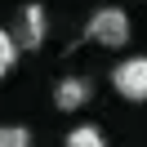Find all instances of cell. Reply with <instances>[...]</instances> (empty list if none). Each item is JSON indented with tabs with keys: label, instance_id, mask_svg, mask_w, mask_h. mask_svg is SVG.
I'll list each match as a JSON object with an SVG mask.
<instances>
[{
	"label": "cell",
	"instance_id": "1",
	"mask_svg": "<svg viewBox=\"0 0 147 147\" xmlns=\"http://www.w3.org/2000/svg\"><path fill=\"white\" fill-rule=\"evenodd\" d=\"M85 36L94 40V45H102V49H120L129 40V13L125 9H94L89 13V22H85Z\"/></svg>",
	"mask_w": 147,
	"mask_h": 147
},
{
	"label": "cell",
	"instance_id": "2",
	"mask_svg": "<svg viewBox=\"0 0 147 147\" xmlns=\"http://www.w3.org/2000/svg\"><path fill=\"white\" fill-rule=\"evenodd\" d=\"M111 89L125 102H147V54L120 58V63L111 67Z\"/></svg>",
	"mask_w": 147,
	"mask_h": 147
},
{
	"label": "cell",
	"instance_id": "3",
	"mask_svg": "<svg viewBox=\"0 0 147 147\" xmlns=\"http://www.w3.org/2000/svg\"><path fill=\"white\" fill-rule=\"evenodd\" d=\"M45 31H49V18H45V5H22L18 9V27H13V45L18 49H40L45 45Z\"/></svg>",
	"mask_w": 147,
	"mask_h": 147
},
{
	"label": "cell",
	"instance_id": "4",
	"mask_svg": "<svg viewBox=\"0 0 147 147\" xmlns=\"http://www.w3.org/2000/svg\"><path fill=\"white\" fill-rule=\"evenodd\" d=\"M89 98H94V85L85 80V76H63V80L54 85V102L63 111H80Z\"/></svg>",
	"mask_w": 147,
	"mask_h": 147
},
{
	"label": "cell",
	"instance_id": "5",
	"mask_svg": "<svg viewBox=\"0 0 147 147\" xmlns=\"http://www.w3.org/2000/svg\"><path fill=\"white\" fill-rule=\"evenodd\" d=\"M63 147H107V134L98 125H76L71 134L63 138Z\"/></svg>",
	"mask_w": 147,
	"mask_h": 147
},
{
	"label": "cell",
	"instance_id": "6",
	"mask_svg": "<svg viewBox=\"0 0 147 147\" xmlns=\"http://www.w3.org/2000/svg\"><path fill=\"white\" fill-rule=\"evenodd\" d=\"M0 147H31L27 125H0Z\"/></svg>",
	"mask_w": 147,
	"mask_h": 147
},
{
	"label": "cell",
	"instance_id": "7",
	"mask_svg": "<svg viewBox=\"0 0 147 147\" xmlns=\"http://www.w3.org/2000/svg\"><path fill=\"white\" fill-rule=\"evenodd\" d=\"M13 58H18V45H13V31H5V27H0V80L9 76Z\"/></svg>",
	"mask_w": 147,
	"mask_h": 147
}]
</instances>
